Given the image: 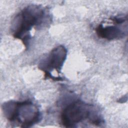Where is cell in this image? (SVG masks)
I'll list each match as a JSON object with an SVG mask.
<instances>
[{"label": "cell", "instance_id": "1", "mask_svg": "<svg viewBox=\"0 0 128 128\" xmlns=\"http://www.w3.org/2000/svg\"><path fill=\"white\" fill-rule=\"evenodd\" d=\"M51 20L48 10L39 5H30L24 8L14 18L12 24V36L21 40L28 48L34 27L45 26Z\"/></svg>", "mask_w": 128, "mask_h": 128}, {"label": "cell", "instance_id": "2", "mask_svg": "<svg viewBox=\"0 0 128 128\" xmlns=\"http://www.w3.org/2000/svg\"><path fill=\"white\" fill-rule=\"evenodd\" d=\"M62 124L66 128H75L76 124L88 120L96 126L104 123V120L92 105L76 100L68 104L60 115Z\"/></svg>", "mask_w": 128, "mask_h": 128}, {"label": "cell", "instance_id": "3", "mask_svg": "<svg viewBox=\"0 0 128 128\" xmlns=\"http://www.w3.org/2000/svg\"><path fill=\"white\" fill-rule=\"evenodd\" d=\"M2 110L8 120L18 122L21 127H30L41 120L39 108L30 100L6 102L2 104Z\"/></svg>", "mask_w": 128, "mask_h": 128}, {"label": "cell", "instance_id": "4", "mask_svg": "<svg viewBox=\"0 0 128 128\" xmlns=\"http://www.w3.org/2000/svg\"><path fill=\"white\" fill-rule=\"evenodd\" d=\"M67 50L62 45L54 48L48 56L42 60L38 64V68L44 72V76L55 80L51 72L55 70L58 74L61 69L67 56Z\"/></svg>", "mask_w": 128, "mask_h": 128}, {"label": "cell", "instance_id": "5", "mask_svg": "<svg viewBox=\"0 0 128 128\" xmlns=\"http://www.w3.org/2000/svg\"><path fill=\"white\" fill-rule=\"evenodd\" d=\"M124 24H118L112 22V25L104 26L100 24L96 28L98 36L106 40L121 39L127 35V28H124Z\"/></svg>", "mask_w": 128, "mask_h": 128}]
</instances>
